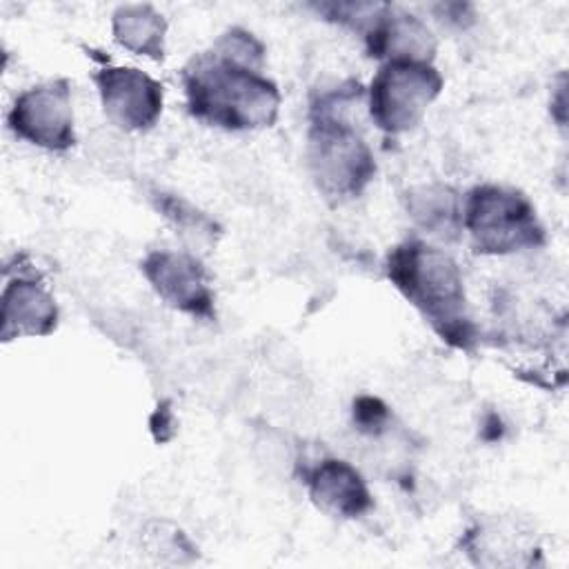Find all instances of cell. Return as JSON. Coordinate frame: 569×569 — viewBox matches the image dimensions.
Instances as JSON below:
<instances>
[{"label":"cell","mask_w":569,"mask_h":569,"mask_svg":"<svg viewBox=\"0 0 569 569\" xmlns=\"http://www.w3.org/2000/svg\"><path fill=\"white\" fill-rule=\"evenodd\" d=\"M385 273L442 342L462 351L473 347L478 329L469 313L462 271L447 251L411 236L387 253Z\"/></svg>","instance_id":"obj_1"},{"label":"cell","mask_w":569,"mask_h":569,"mask_svg":"<svg viewBox=\"0 0 569 569\" xmlns=\"http://www.w3.org/2000/svg\"><path fill=\"white\" fill-rule=\"evenodd\" d=\"M191 118L224 131L271 127L280 113V89L260 69L236 62L216 49L196 53L182 69Z\"/></svg>","instance_id":"obj_2"},{"label":"cell","mask_w":569,"mask_h":569,"mask_svg":"<svg viewBox=\"0 0 569 569\" xmlns=\"http://www.w3.org/2000/svg\"><path fill=\"white\" fill-rule=\"evenodd\" d=\"M365 96L360 82L320 91L309 107L307 167L316 189L331 202H347L371 184L376 158L347 109Z\"/></svg>","instance_id":"obj_3"},{"label":"cell","mask_w":569,"mask_h":569,"mask_svg":"<svg viewBox=\"0 0 569 569\" xmlns=\"http://www.w3.org/2000/svg\"><path fill=\"white\" fill-rule=\"evenodd\" d=\"M462 231L480 256L540 249L547 229L527 193L505 184H476L462 198Z\"/></svg>","instance_id":"obj_4"},{"label":"cell","mask_w":569,"mask_h":569,"mask_svg":"<svg viewBox=\"0 0 569 569\" xmlns=\"http://www.w3.org/2000/svg\"><path fill=\"white\" fill-rule=\"evenodd\" d=\"M445 80L433 62L387 60L365 89L373 124L387 136L413 131L442 93Z\"/></svg>","instance_id":"obj_5"},{"label":"cell","mask_w":569,"mask_h":569,"mask_svg":"<svg viewBox=\"0 0 569 569\" xmlns=\"http://www.w3.org/2000/svg\"><path fill=\"white\" fill-rule=\"evenodd\" d=\"M9 129L24 142L44 151H67L76 142L71 82L53 78L18 93L9 113Z\"/></svg>","instance_id":"obj_6"},{"label":"cell","mask_w":569,"mask_h":569,"mask_svg":"<svg viewBox=\"0 0 569 569\" xmlns=\"http://www.w3.org/2000/svg\"><path fill=\"white\" fill-rule=\"evenodd\" d=\"M140 271L158 298L171 309L193 320H216V296L209 271L196 253L153 249L142 258Z\"/></svg>","instance_id":"obj_7"},{"label":"cell","mask_w":569,"mask_h":569,"mask_svg":"<svg viewBox=\"0 0 569 569\" xmlns=\"http://www.w3.org/2000/svg\"><path fill=\"white\" fill-rule=\"evenodd\" d=\"M100 104L109 122L122 131L151 129L164 102L162 84L136 67L104 64L93 73Z\"/></svg>","instance_id":"obj_8"},{"label":"cell","mask_w":569,"mask_h":569,"mask_svg":"<svg viewBox=\"0 0 569 569\" xmlns=\"http://www.w3.org/2000/svg\"><path fill=\"white\" fill-rule=\"evenodd\" d=\"M311 502L331 518L353 520L373 509V496L362 473L347 460L322 458L305 476Z\"/></svg>","instance_id":"obj_9"},{"label":"cell","mask_w":569,"mask_h":569,"mask_svg":"<svg viewBox=\"0 0 569 569\" xmlns=\"http://www.w3.org/2000/svg\"><path fill=\"white\" fill-rule=\"evenodd\" d=\"M2 340L40 338L58 327V305L38 276L18 273L7 278L2 298Z\"/></svg>","instance_id":"obj_10"},{"label":"cell","mask_w":569,"mask_h":569,"mask_svg":"<svg viewBox=\"0 0 569 569\" xmlns=\"http://www.w3.org/2000/svg\"><path fill=\"white\" fill-rule=\"evenodd\" d=\"M367 53L380 62L418 60L433 62L436 36L416 16L385 4L376 22L365 31Z\"/></svg>","instance_id":"obj_11"},{"label":"cell","mask_w":569,"mask_h":569,"mask_svg":"<svg viewBox=\"0 0 569 569\" xmlns=\"http://www.w3.org/2000/svg\"><path fill=\"white\" fill-rule=\"evenodd\" d=\"M411 220L429 236L453 240L462 233V198L449 184H422L407 193Z\"/></svg>","instance_id":"obj_12"},{"label":"cell","mask_w":569,"mask_h":569,"mask_svg":"<svg viewBox=\"0 0 569 569\" xmlns=\"http://www.w3.org/2000/svg\"><path fill=\"white\" fill-rule=\"evenodd\" d=\"M113 40L131 53L162 60L167 20L151 4H120L111 16Z\"/></svg>","instance_id":"obj_13"},{"label":"cell","mask_w":569,"mask_h":569,"mask_svg":"<svg viewBox=\"0 0 569 569\" xmlns=\"http://www.w3.org/2000/svg\"><path fill=\"white\" fill-rule=\"evenodd\" d=\"M462 545L478 565H496L498 551V565H531L538 553V547L527 540V533L505 522H485L469 529Z\"/></svg>","instance_id":"obj_14"},{"label":"cell","mask_w":569,"mask_h":569,"mask_svg":"<svg viewBox=\"0 0 569 569\" xmlns=\"http://www.w3.org/2000/svg\"><path fill=\"white\" fill-rule=\"evenodd\" d=\"M153 202H156V209L173 224L176 233H180L187 242L200 247L216 240L218 224L184 198L158 191L153 193Z\"/></svg>","instance_id":"obj_15"},{"label":"cell","mask_w":569,"mask_h":569,"mask_svg":"<svg viewBox=\"0 0 569 569\" xmlns=\"http://www.w3.org/2000/svg\"><path fill=\"white\" fill-rule=\"evenodd\" d=\"M211 49H216L218 53L242 62L247 67L260 69L264 67V58H267V49L264 44L247 29L242 27H229L224 33L218 36V40L211 44Z\"/></svg>","instance_id":"obj_16"},{"label":"cell","mask_w":569,"mask_h":569,"mask_svg":"<svg viewBox=\"0 0 569 569\" xmlns=\"http://www.w3.org/2000/svg\"><path fill=\"white\" fill-rule=\"evenodd\" d=\"M391 420L389 407L376 396H358L353 400V422L362 433L378 436Z\"/></svg>","instance_id":"obj_17"}]
</instances>
